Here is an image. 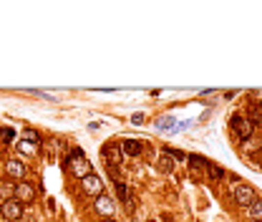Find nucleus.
<instances>
[{
    "instance_id": "39448f33",
    "label": "nucleus",
    "mask_w": 262,
    "mask_h": 222,
    "mask_svg": "<svg viewBox=\"0 0 262 222\" xmlns=\"http://www.w3.org/2000/svg\"><path fill=\"white\" fill-rule=\"evenodd\" d=\"M13 197H15V202H33V197H35V189L28 185V182H18L13 187Z\"/></svg>"
},
{
    "instance_id": "b1692460",
    "label": "nucleus",
    "mask_w": 262,
    "mask_h": 222,
    "mask_svg": "<svg viewBox=\"0 0 262 222\" xmlns=\"http://www.w3.org/2000/svg\"><path fill=\"white\" fill-rule=\"evenodd\" d=\"M260 222H262V220H260Z\"/></svg>"
},
{
    "instance_id": "aec40b11",
    "label": "nucleus",
    "mask_w": 262,
    "mask_h": 222,
    "mask_svg": "<svg viewBox=\"0 0 262 222\" xmlns=\"http://www.w3.org/2000/svg\"><path fill=\"white\" fill-rule=\"evenodd\" d=\"M212 177H217V180H222L225 177V172H222V167H217V164H209V169H207Z\"/></svg>"
},
{
    "instance_id": "20e7f679",
    "label": "nucleus",
    "mask_w": 262,
    "mask_h": 222,
    "mask_svg": "<svg viewBox=\"0 0 262 222\" xmlns=\"http://www.w3.org/2000/svg\"><path fill=\"white\" fill-rule=\"evenodd\" d=\"M81 187H83V192L86 194H94V197H98V194H103V185H101V180L91 172V174H86L83 180H81Z\"/></svg>"
},
{
    "instance_id": "7ed1b4c3",
    "label": "nucleus",
    "mask_w": 262,
    "mask_h": 222,
    "mask_svg": "<svg viewBox=\"0 0 262 222\" xmlns=\"http://www.w3.org/2000/svg\"><path fill=\"white\" fill-rule=\"evenodd\" d=\"M232 131L239 137V139H250L252 137V124H250V119H245V116H232Z\"/></svg>"
},
{
    "instance_id": "0eeeda50",
    "label": "nucleus",
    "mask_w": 262,
    "mask_h": 222,
    "mask_svg": "<svg viewBox=\"0 0 262 222\" xmlns=\"http://www.w3.org/2000/svg\"><path fill=\"white\" fill-rule=\"evenodd\" d=\"M5 172H8L10 180H18V182H23V180H26V174H28L26 164H23V162H18V159H8Z\"/></svg>"
},
{
    "instance_id": "a211bd4d",
    "label": "nucleus",
    "mask_w": 262,
    "mask_h": 222,
    "mask_svg": "<svg viewBox=\"0 0 262 222\" xmlns=\"http://www.w3.org/2000/svg\"><path fill=\"white\" fill-rule=\"evenodd\" d=\"M23 137H26L31 144H40V134H38V131H33V129H26V131H23Z\"/></svg>"
},
{
    "instance_id": "5701e85b",
    "label": "nucleus",
    "mask_w": 262,
    "mask_h": 222,
    "mask_svg": "<svg viewBox=\"0 0 262 222\" xmlns=\"http://www.w3.org/2000/svg\"><path fill=\"white\" fill-rule=\"evenodd\" d=\"M151 222H154V220H151Z\"/></svg>"
},
{
    "instance_id": "423d86ee",
    "label": "nucleus",
    "mask_w": 262,
    "mask_h": 222,
    "mask_svg": "<svg viewBox=\"0 0 262 222\" xmlns=\"http://www.w3.org/2000/svg\"><path fill=\"white\" fill-rule=\"evenodd\" d=\"M94 210H96L98 215H103V217H111L114 210H116V205H114V199L108 197V194H98V197L94 199Z\"/></svg>"
},
{
    "instance_id": "6e6552de",
    "label": "nucleus",
    "mask_w": 262,
    "mask_h": 222,
    "mask_svg": "<svg viewBox=\"0 0 262 222\" xmlns=\"http://www.w3.org/2000/svg\"><path fill=\"white\" fill-rule=\"evenodd\" d=\"M71 172L78 177V180H83L86 174H91V164L86 162L83 157H78V159H71Z\"/></svg>"
},
{
    "instance_id": "f257e3e1",
    "label": "nucleus",
    "mask_w": 262,
    "mask_h": 222,
    "mask_svg": "<svg viewBox=\"0 0 262 222\" xmlns=\"http://www.w3.org/2000/svg\"><path fill=\"white\" fill-rule=\"evenodd\" d=\"M255 199H257V194H255L252 187H247V185H237V187H234V202H237L239 207H250Z\"/></svg>"
},
{
    "instance_id": "4be33fe9",
    "label": "nucleus",
    "mask_w": 262,
    "mask_h": 222,
    "mask_svg": "<svg viewBox=\"0 0 262 222\" xmlns=\"http://www.w3.org/2000/svg\"><path fill=\"white\" fill-rule=\"evenodd\" d=\"M101 222H116V220H101Z\"/></svg>"
},
{
    "instance_id": "9d476101",
    "label": "nucleus",
    "mask_w": 262,
    "mask_h": 222,
    "mask_svg": "<svg viewBox=\"0 0 262 222\" xmlns=\"http://www.w3.org/2000/svg\"><path fill=\"white\" fill-rule=\"evenodd\" d=\"M124 154H129V157H139V154H141V144L136 139H126L124 142Z\"/></svg>"
},
{
    "instance_id": "dca6fc26",
    "label": "nucleus",
    "mask_w": 262,
    "mask_h": 222,
    "mask_svg": "<svg viewBox=\"0 0 262 222\" xmlns=\"http://www.w3.org/2000/svg\"><path fill=\"white\" fill-rule=\"evenodd\" d=\"M18 149L23 151V154H35V151H38V144H31V142H20V144H18Z\"/></svg>"
},
{
    "instance_id": "9b49d317",
    "label": "nucleus",
    "mask_w": 262,
    "mask_h": 222,
    "mask_svg": "<svg viewBox=\"0 0 262 222\" xmlns=\"http://www.w3.org/2000/svg\"><path fill=\"white\" fill-rule=\"evenodd\" d=\"M157 167H159V169H162L164 174H171V172H174V159H171L169 154L164 151L162 157H159V162H157Z\"/></svg>"
},
{
    "instance_id": "2eb2a0df",
    "label": "nucleus",
    "mask_w": 262,
    "mask_h": 222,
    "mask_svg": "<svg viewBox=\"0 0 262 222\" xmlns=\"http://www.w3.org/2000/svg\"><path fill=\"white\" fill-rule=\"evenodd\" d=\"M0 139H3L5 144H8L10 139H15V129H13V126H3V129H0Z\"/></svg>"
},
{
    "instance_id": "412c9836",
    "label": "nucleus",
    "mask_w": 262,
    "mask_h": 222,
    "mask_svg": "<svg viewBox=\"0 0 262 222\" xmlns=\"http://www.w3.org/2000/svg\"><path fill=\"white\" fill-rule=\"evenodd\" d=\"M131 121H134V124H141V121H144V114H134V116H131Z\"/></svg>"
},
{
    "instance_id": "f3484780",
    "label": "nucleus",
    "mask_w": 262,
    "mask_h": 222,
    "mask_svg": "<svg viewBox=\"0 0 262 222\" xmlns=\"http://www.w3.org/2000/svg\"><path fill=\"white\" fill-rule=\"evenodd\" d=\"M10 194H13L10 182H0V197H3V202H5V199H10Z\"/></svg>"
},
{
    "instance_id": "f8f14e48",
    "label": "nucleus",
    "mask_w": 262,
    "mask_h": 222,
    "mask_svg": "<svg viewBox=\"0 0 262 222\" xmlns=\"http://www.w3.org/2000/svg\"><path fill=\"white\" fill-rule=\"evenodd\" d=\"M250 217L257 220V222L262 220V199H255V202L250 205Z\"/></svg>"
},
{
    "instance_id": "1a4fd4ad",
    "label": "nucleus",
    "mask_w": 262,
    "mask_h": 222,
    "mask_svg": "<svg viewBox=\"0 0 262 222\" xmlns=\"http://www.w3.org/2000/svg\"><path fill=\"white\" fill-rule=\"evenodd\" d=\"M103 154H106L108 159H111L108 164H119V162H121V149H119L116 144H108V147H103Z\"/></svg>"
},
{
    "instance_id": "4468645a",
    "label": "nucleus",
    "mask_w": 262,
    "mask_h": 222,
    "mask_svg": "<svg viewBox=\"0 0 262 222\" xmlns=\"http://www.w3.org/2000/svg\"><path fill=\"white\" fill-rule=\"evenodd\" d=\"M250 124H262V109L260 106H250Z\"/></svg>"
},
{
    "instance_id": "6ab92c4d",
    "label": "nucleus",
    "mask_w": 262,
    "mask_h": 222,
    "mask_svg": "<svg viewBox=\"0 0 262 222\" xmlns=\"http://www.w3.org/2000/svg\"><path fill=\"white\" fill-rule=\"evenodd\" d=\"M116 194H119V199H126V202H129V187L121 180L116 182Z\"/></svg>"
},
{
    "instance_id": "ddd939ff",
    "label": "nucleus",
    "mask_w": 262,
    "mask_h": 222,
    "mask_svg": "<svg viewBox=\"0 0 262 222\" xmlns=\"http://www.w3.org/2000/svg\"><path fill=\"white\" fill-rule=\"evenodd\" d=\"M189 164L194 169H209V164L204 162V157H199V154H194V157H189Z\"/></svg>"
},
{
    "instance_id": "f03ea898",
    "label": "nucleus",
    "mask_w": 262,
    "mask_h": 222,
    "mask_svg": "<svg viewBox=\"0 0 262 222\" xmlns=\"http://www.w3.org/2000/svg\"><path fill=\"white\" fill-rule=\"evenodd\" d=\"M0 215H3V220H20L23 217V205L15 202V199H5L0 205Z\"/></svg>"
}]
</instances>
